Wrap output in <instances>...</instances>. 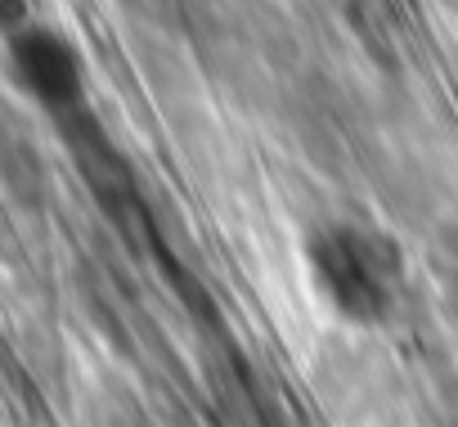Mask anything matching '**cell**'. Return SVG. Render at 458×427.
Here are the masks:
<instances>
[{"label":"cell","mask_w":458,"mask_h":427,"mask_svg":"<svg viewBox=\"0 0 458 427\" xmlns=\"http://www.w3.org/2000/svg\"><path fill=\"white\" fill-rule=\"evenodd\" d=\"M297 257L315 306L333 324L382 333L400 320L409 297V261L386 230L355 217H328L301 235Z\"/></svg>","instance_id":"cell-1"},{"label":"cell","mask_w":458,"mask_h":427,"mask_svg":"<svg viewBox=\"0 0 458 427\" xmlns=\"http://www.w3.org/2000/svg\"><path fill=\"white\" fill-rule=\"evenodd\" d=\"M0 73H5L14 99H23L41 117H72L86 108L95 73L81 41L46 19V14H14L0 32Z\"/></svg>","instance_id":"cell-2"}]
</instances>
